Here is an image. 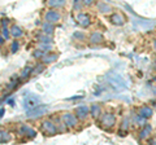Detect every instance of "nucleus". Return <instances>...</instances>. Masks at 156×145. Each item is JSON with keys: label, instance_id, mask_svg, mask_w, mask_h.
<instances>
[{"label": "nucleus", "instance_id": "nucleus-1", "mask_svg": "<svg viewBox=\"0 0 156 145\" xmlns=\"http://www.w3.org/2000/svg\"><path fill=\"white\" fill-rule=\"evenodd\" d=\"M46 20L48 22H56V21L60 20V14L55 11H48L46 13Z\"/></svg>", "mask_w": 156, "mask_h": 145}, {"label": "nucleus", "instance_id": "nucleus-11", "mask_svg": "<svg viewBox=\"0 0 156 145\" xmlns=\"http://www.w3.org/2000/svg\"><path fill=\"white\" fill-rule=\"evenodd\" d=\"M83 2H85V4H91L92 0H83Z\"/></svg>", "mask_w": 156, "mask_h": 145}, {"label": "nucleus", "instance_id": "nucleus-12", "mask_svg": "<svg viewBox=\"0 0 156 145\" xmlns=\"http://www.w3.org/2000/svg\"><path fill=\"white\" fill-rule=\"evenodd\" d=\"M3 114H4V109H0V118L3 117Z\"/></svg>", "mask_w": 156, "mask_h": 145}, {"label": "nucleus", "instance_id": "nucleus-4", "mask_svg": "<svg viewBox=\"0 0 156 145\" xmlns=\"http://www.w3.org/2000/svg\"><path fill=\"white\" fill-rule=\"evenodd\" d=\"M47 4L51 8H60L65 4V0H47Z\"/></svg>", "mask_w": 156, "mask_h": 145}, {"label": "nucleus", "instance_id": "nucleus-7", "mask_svg": "<svg viewBox=\"0 0 156 145\" xmlns=\"http://www.w3.org/2000/svg\"><path fill=\"white\" fill-rule=\"evenodd\" d=\"M2 35L5 38V40L9 39V36H11V31L7 29V26H3V29H2Z\"/></svg>", "mask_w": 156, "mask_h": 145}, {"label": "nucleus", "instance_id": "nucleus-3", "mask_svg": "<svg viewBox=\"0 0 156 145\" xmlns=\"http://www.w3.org/2000/svg\"><path fill=\"white\" fill-rule=\"evenodd\" d=\"M11 35L13 36V38H20V36H22L23 35V31L21 30V27H18V26H12V29H11Z\"/></svg>", "mask_w": 156, "mask_h": 145}, {"label": "nucleus", "instance_id": "nucleus-9", "mask_svg": "<svg viewBox=\"0 0 156 145\" xmlns=\"http://www.w3.org/2000/svg\"><path fill=\"white\" fill-rule=\"evenodd\" d=\"M4 43H5V38H4L3 35H0V47H2Z\"/></svg>", "mask_w": 156, "mask_h": 145}, {"label": "nucleus", "instance_id": "nucleus-8", "mask_svg": "<svg viewBox=\"0 0 156 145\" xmlns=\"http://www.w3.org/2000/svg\"><path fill=\"white\" fill-rule=\"evenodd\" d=\"M18 47H20V44H18V42L17 40H14L13 43H12V47H11V49H12V52L14 53V52H17L18 51Z\"/></svg>", "mask_w": 156, "mask_h": 145}, {"label": "nucleus", "instance_id": "nucleus-6", "mask_svg": "<svg viewBox=\"0 0 156 145\" xmlns=\"http://www.w3.org/2000/svg\"><path fill=\"white\" fill-rule=\"evenodd\" d=\"M38 105V99L35 97H30V99H26L25 100V106L26 108H34V106H37Z\"/></svg>", "mask_w": 156, "mask_h": 145}, {"label": "nucleus", "instance_id": "nucleus-10", "mask_svg": "<svg viewBox=\"0 0 156 145\" xmlns=\"http://www.w3.org/2000/svg\"><path fill=\"white\" fill-rule=\"evenodd\" d=\"M8 22H9L8 20H2V25H3V26H7V25H8Z\"/></svg>", "mask_w": 156, "mask_h": 145}, {"label": "nucleus", "instance_id": "nucleus-5", "mask_svg": "<svg viewBox=\"0 0 156 145\" xmlns=\"http://www.w3.org/2000/svg\"><path fill=\"white\" fill-rule=\"evenodd\" d=\"M11 140V135H9L8 131L5 130H2L0 128V143H7Z\"/></svg>", "mask_w": 156, "mask_h": 145}, {"label": "nucleus", "instance_id": "nucleus-2", "mask_svg": "<svg viewBox=\"0 0 156 145\" xmlns=\"http://www.w3.org/2000/svg\"><path fill=\"white\" fill-rule=\"evenodd\" d=\"M43 130L47 132V133H50V135H53L56 132V127L53 126L52 122H50V120H46V122H43Z\"/></svg>", "mask_w": 156, "mask_h": 145}]
</instances>
